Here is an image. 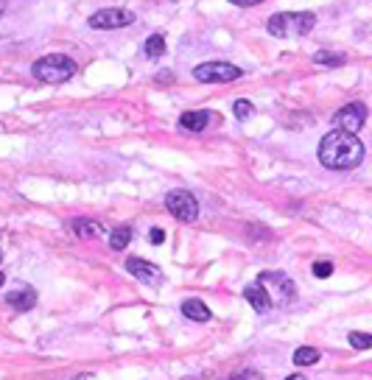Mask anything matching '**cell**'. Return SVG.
Returning <instances> with one entry per match:
<instances>
[{
  "label": "cell",
  "instance_id": "7",
  "mask_svg": "<svg viewBox=\"0 0 372 380\" xmlns=\"http://www.w3.org/2000/svg\"><path fill=\"white\" fill-rule=\"evenodd\" d=\"M364 123H366V104H361V101L347 104L333 115V126L344 129V132H352V134H358Z\"/></svg>",
  "mask_w": 372,
  "mask_h": 380
},
{
  "label": "cell",
  "instance_id": "23",
  "mask_svg": "<svg viewBox=\"0 0 372 380\" xmlns=\"http://www.w3.org/2000/svg\"><path fill=\"white\" fill-rule=\"evenodd\" d=\"M165 241V232L162 230H151V244H162Z\"/></svg>",
  "mask_w": 372,
  "mask_h": 380
},
{
  "label": "cell",
  "instance_id": "15",
  "mask_svg": "<svg viewBox=\"0 0 372 380\" xmlns=\"http://www.w3.org/2000/svg\"><path fill=\"white\" fill-rule=\"evenodd\" d=\"M313 62L316 65H325V68H341L347 62L344 54H330V51H316L313 54Z\"/></svg>",
  "mask_w": 372,
  "mask_h": 380
},
{
  "label": "cell",
  "instance_id": "5",
  "mask_svg": "<svg viewBox=\"0 0 372 380\" xmlns=\"http://www.w3.org/2000/svg\"><path fill=\"white\" fill-rule=\"evenodd\" d=\"M194 79L202 84H227L241 79V68H235L233 62H202L194 68Z\"/></svg>",
  "mask_w": 372,
  "mask_h": 380
},
{
  "label": "cell",
  "instance_id": "13",
  "mask_svg": "<svg viewBox=\"0 0 372 380\" xmlns=\"http://www.w3.org/2000/svg\"><path fill=\"white\" fill-rule=\"evenodd\" d=\"M70 227H73V232H76L79 238H98V235L104 232L101 224H95V221H90V219H73Z\"/></svg>",
  "mask_w": 372,
  "mask_h": 380
},
{
  "label": "cell",
  "instance_id": "20",
  "mask_svg": "<svg viewBox=\"0 0 372 380\" xmlns=\"http://www.w3.org/2000/svg\"><path fill=\"white\" fill-rule=\"evenodd\" d=\"M330 274H333V263H330V260H316V263H313V277L325 280V277H330Z\"/></svg>",
  "mask_w": 372,
  "mask_h": 380
},
{
  "label": "cell",
  "instance_id": "12",
  "mask_svg": "<svg viewBox=\"0 0 372 380\" xmlns=\"http://www.w3.org/2000/svg\"><path fill=\"white\" fill-rule=\"evenodd\" d=\"M182 313L188 316V319H194V322H210V308L202 302V299H185L182 302Z\"/></svg>",
  "mask_w": 372,
  "mask_h": 380
},
{
  "label": "cell",
  "instance_id": "10",
  "mask_svg": "<svg viewBox=\"0 0 372 380\" xmlns=\"http://www.w3.org/2000/svg\"><path fill=\"white\" fill-rule=\"evenodd\" d=\"M179 126H182V129H188V132H194V134H199V132H205V129L210 126V112H208V109L182 112V118H179Z\"/></svg>",
  "mask_w": 372,
  "mask_h": 380
},
{
  "label": "cell",
  "instance_id": "17",
  "mask_svg": "<svg viewBox=\"0 0 372 380\" xmlns=\"http://www.w3.org/2000/svg\"><path fill=\"white\" fill-rule=\"evenodd\" d=\"M162 54H165V37H162V34L148 37V40H146V56H148V59H160Z\"/></svg>",
  "mask_w": 372,
  "mask_h": 380
},
{
  "label": "cell",
  "instance_id": "9",
  "mask_svg": "<svg viewBox=\"0 0 372 380\" xmlns=\"http://www.w3.org/2000/svg\"><path fill=\"white\" fill-rule=\"evenodd\" d=\"M244 296H247V302H249L258 313H269V310L274 308V299L269 296V291L263 288V283H252V285H247V288H244Z\"/></svg>",
  "mask_w": 372,
  "mask_h": 380
},
{
  "label": "cell",
  "instance_id": "14",
  "mask_svg": "<svg viewBox=\"0 0 372 380\" xmlns=\"http://www.w3.org/2000/svg\"><path fill=\"white\" fill-rule=\"evenodd\" d=\"M129 241H132V227H115L112 235H109V246L115 252H123L129 246Z\"/></svg>",
  "mask_w": 372,
  "mask_h": 380
},
{
  "label": "cell",
  "instance_id": "4",
  "mask_svg": "<svg viewBox=\"0 0 372 380\" xmlns=\"http://www.w3.org/2000/svg\"><path fill=\"white\" fill-rule=\"evenodd\" d=\"M165 207L176 221H185V224L199 219V202L191 190H171L165 196Z\"/></svg>",
  "mask_w": 372,
  "mask_h": 380
},
{
  "label": "cell",
  "instance_id": "21",
  "mask_svg": "<svg viewBox=\"0 0 372 380\" xmlns=\"http://www.w3.org/2000/svg\"><path fill=\"white\" fill-rule=\"evenodd\" d=\"M233 6H241V9H249V6H261L263 0H230Z\"/></svg>",
  "mask_w": 372,
  "mask_h": 380
},
{
  "label": "cell",
  "instance_id": "6",
  "mask_svg": "<svg viewBox=\"0 0 372 380\" xmlns=\"http://www.w3.org/2000/svg\"><path fill=\"white\" fill-rule=\"evenodd\" d=\"M87 23H90V29H95V31H115V29L132 26V23H134V15H132L129 9H101V12H95Z\"/></svg>",
  "mask_w": 372,
  "mask_h": 380
},
{
  "label": "cell",
  "instance_id": "1",
  "mask_svg": "<svg viewBox=\"0 0 372 380\" xmlns=\"http://www.w3.org/2000/svg\"><path fill=\"white\" fill-rule=\"evenodd\" d=\"M364 159V143L344 129H333L319 143V162L330 171H350L361 165Z\"/></svg>",
  "mask_w": 372,
  "mask_h": 380
},
{
  "label": "cell",
  "instance_id": "3",
  "mask_svg": "<svg viewBox=\"0 0 372 380\" xmlns=\"http://www.w3.org/2000/svg\"><path fill=\"white\" fill-rule=\"evenodd\" d=\"M31 73L37 81H45V84H65L68 79L76 76V62L65 54H48L42 59H37L31 65Z\"/></svg>",
  "mask_w": 372,
  "mask_h": 380
},
{
  "label": "cell",
  "instance_id": "16",
  "mask_svg": "<svg viewBox=\"0 0 372 380\" xmlns=\"http://www.w3.org/2000/svg\"><path fill=\"white\" fill-rule=\"evenodd\" d=\"M319 358H322V355H319L316 347H300V349L294 352V363H297V366H313Z\"/></svg>",
  "mask_w": 372,
  "mask_h": 380
},
{
  "label": "cell",
  "instance_id": "11",
  "mask_svg": "<svg viewBox=\"0 0 372 380\" xmlns=\"http://www.w3.org/2000/svg\"><path fill=\"white\" fill-rule=\"evenodd\" d=\"M6 302H9L15 310H31V308L37 305V291L29 288V285H23V288L12 291V294L6 296Z\"/></svg>",
  "mask_w": 372,
  "mask_h": 380
},
{
  "label": "cell",
  "instance_id": "18",
  "mask_svg": "<svg viewBox=\"0 0 372 380\" xmlns=\"http://www.w3.org/2000/svg\"><path fill=\"white\" fill-rule=\"evenodd\" d=\"M347 338H350V347H355V349H369V347H372V335H369V333L352 330Z\"/></svg>",
  "mask_w": 372,
  "mask_h": 380
},
{
  "label": "cell",
  "instance_id": "22",
  "mask_svg": "<svg viewBox=\"0 0 372 380\" xmlns=\"http://www.w3.org/2000/svg\"><path fill=\"white\" fill-rule=\"evenodd\" d=\"M233 377H261V372H255V369H241V372H235Z\"/></svg>",
  "mask_w": 372,
  "mask_h": 380
},
{
  "label": "cell",
  "instance_id": "19",
  "mask_svg": "<svg viewBox=\"0 0 372 380\" xmlns=\"http://www.w3.org/2000/svg\"><path fill=\"white\" fill-rule=\"evenodd\" d=\"M233 112H235V118H238V120H247V118H252V112H255V106H252L249 101H235V106H233Z\"/></svg>",
  "mask_w": 372,
  "mask_h": 380
},
{
  "label": "cell",
  "instance_id": "25",
  "mask_svg": "<svg viewBox=\"0 0 372 380\" xmlns=\"http://www.w3.org/2000/svg\"><path fill=\"white\" fill-rule=\"evenodd\" d=\"M3 283H6V277H3V271H0V288H3Z\"/></svg>",
  "mask_w": 372,
  "mask_h": 380
},
{
  "label": "cell",
  "instance_id": "2",
  "mask_svg": "<svg viewBox=\"0 0 372 380\" xmlns=\"http://www.w3.org/2000/svg\"><path fill=\"white\" fill-rule=\"evenodd\" d=\"M313 26H316L313 12H277L266 23L269 34L277 37V40H300V37L311 34Z\"/></svg>",
  "mask_w": 372,
  "mask_h": 380
},
{
  "label": "cell",
  "instance_id": "8",
  "mask_svg": "<svg viewBox=\"0 0 372 380\" xmlns=\"http://www.w3.org/2000/svg\"><path fill=\"white\" fill-rule=\"evenodd\" d=\"M126 271L132 277H137L140 283H148V285H160L162 283V274L154 263L143 260V258H126Z\"/></svg>",
  "mask_w": 372,
  "mask_h": 380
},
{
  "label": "cell",
  "instance_id": "24",
  "mask_svg": "<svg viewBox=\"0 0 372 380\" xmlns=\"http://www.w3.org/2000/svg\"><path fill=\"white\" fill-rule=\"evenodd\" d=\"M3 12H6V0H0V17H3Z\"/></svg>",
  "mask_w": 372,
  "mask_h": 380
}]
</instances>
